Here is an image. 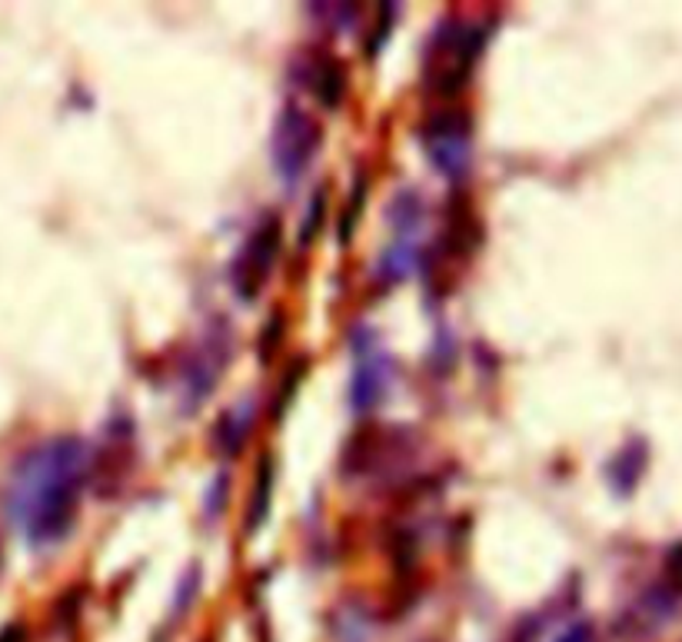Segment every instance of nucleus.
Masks as SVG:
<instances>
[{"label":"nucleus","instance_id":"f257e3e1","mask_svg":"<svg viewBox=\"0 0 682 642\" xmlns=\"http://www.w3.org/2000/svg\"><path fill=\"white\" fill-rule=\"evenodd\" d=\"M87 473V443L77 437L43 440L17 460L8 483V516L30 550H54L67 540Z\"/></svg>","mask_w":682,"mask_h":642},{"label":"nucleus","instance_id":"f03ea898","mask_svg":"<svg viewBox=\"0 0 682 642\" xmlns=\"http://www.w3.org/2000/svg\"><path fill=\"white\" fill-rule=\"evenodd\" d=\"M487 47V27L473 21H440L424 47V87L437 97H453L466 87L480 53Z\"/></svg>","mask_w":682,"mask_h":642},{"label":"nucleus","instance_id":"7ed1b4c3","mask_svg":"<svg viewBox=\"0 0 682 642\" xmlns=\"http://www.w3.org/2000/svg\"><path fill=\"white\" fill-rule=\"evenodd\" d=\"M424 150L440 177L450 184H459L473 164V121L459 106H446V111L427 117L424 130H419Z\"/></svg>","mask_w":682,"mask_h":642},{"label":"nucleus","instance_id":"20e7f679","mask_svg":"<svg viewBox=\"0 0 682 642\" xmlns=\"http://www.w3.org/2000/svg\"><path fill=\"white\" fill-rule=\"evenodd\" d=\"M320 143H324L320 124L313 121L303 106L287 103L277 114L274 134H270V156H274L277 177L283 184H296L310 171L313 156L320 153Z\"/></svg>","mask_w":682,"mask_h":642},{"label":"nucleus","instance_id":"39448f33","mask_svg":"<svg viewBox=\"0 0 682 642\" xmlns=\"http://www.w3.org/2000/svg\"><path fill=\"white\" fill-rule=\"evenodd\" d=\"M396 377V366L390 360V353L383 350L380 337L374 330L359 327L353 333V380H350V406L353 413H374Z\"/></svg>","mask_w":682,"mask_h":642},{"label":"nucleus","instance_id":"423d86ee","mask_svg":"<svg viewBox=\"0 0 682 642\" xmlns=\"http://www.w3.org/2000/svg\"><path fill=\"white\" fill-rule=\"evenodd\" d=\"M280 247H283V227L277 217L256 224V230L243 240L237 260L230 263V287L243 303H253L260 290L267 287L270 270L280 256Z\"/></svg>","mask_w":682,"mask_h":642},{"label":"nucleus","instance_id":"0eeeda50","mask_svg":"<svg viewBox=\"0 0 682 642\" xmlns=\"http://www.w3.org/2000/svg\"><path fill=\"white\" fill-rule=\"evenodd\" d=\"M230 350H233V343H230L227 327H210L203 333V340L190 350L187 366H184V380H180L187 403H190L187 410H197L200 400H206L217 390V380L230 360Z\"/></svg>","mask_w":682,"mask_h":642},{"label":"nucleus","instance_id":"6e6552de","mask_svg":"<svg viewBox=\"0 0 682 642\" xmlns=\"http://www.w3.org/2000/svg\"><path fill=\"white\" fill-rule=\"evenodd\" d=\"M306 84L313 90V97L320 100V106L327 111H337L346 97V67L333 58V53H317L310 64H306Z\"/></svg>","mask_w":682,"mask_h":642},{"label":"nucleus","instance_id":"1a4fd4ad","mask_svg":"<svg viewBox=\"0 0 682 642\" xmlns=\"http://www.w3.org/2000/svg\"><path fill=\"white\" fill-rule=\"evenodd\" d=\"M253 403L243 400L240 406L233 410H224L220 419L214 423V450L224 456V460H233L243 453L247 440H250V430H253Z\"/></svg>","mask_w":682,"mask_h":642},{"label":"nucleus","instance_id":"9d476101","mask_svg":"<svg viewBox=\"0 0 682 642\" xmlns=\"http://www.w3.org/2000/svg\"><path fill=\"white\" fill-rule=\"evenodd\" d=\"M419 263H424V247H419V240H393L377 263V284L383 290L400 287L403 280L413 277Z\"/></svg>","mask_w":682,"mask_h":642},{"label":"nucleus","instance_id":"9b49d317","mask_svg":"<svg viewBox=\"0 0 682 642\" xmlns=\"http://www.w3.org/2000/svg\"><path fill=\"white\" fill-rule=\"evenodd\" d=\"M387 224L393 230V240H419V230L427 224V203L416 190H400L387 203Z\"/></svg>","mask_w":682,"mask_h":642},{"label":"nucleus","instance_id":"f8f14e48","mask_svg":"<svg viewBox=\"0 0 682 642\" xmlns=\"http://www.w3.org/2000/svg\"><path fill=\"white\" fill-rule=\"evenodd\" d=\"M270 500H274V460L264 456V463L256 466L253 476V493H250V506H247V532H253L267 523L270 516Z\"/></svg>","mask_w":682,"mask_h":642},{"label":"nucleus","instance_id":"ddd939ff","mask_svg":"<svg viewBox=\"0 0 682 642\" xmlns=\"http://www.w3.org/2000/svg\"><path fill=\"white\" fill-rule=\"evenodd\" d=\"M324 213H327V190L320 187L317 193H313V200H310V206H306V213H303V224H300V247H310V240L320 234V227H324Z\"/></svg>","mask_w":682,"mask_h":642},{"label":"nucleus","instance_id":"4468645a","mask_svg":"<svg viewBox=\"0 0 682 642\" xmlns=\"http://www.w3.org/2000/svg\"><path fill=\"white\" fill-rule=\"evenodd\" d=\"M224 503H227V476L220 473L214 479V487H206V496H203V516L210 523H217L224 516Z\"/></svg>","mask_w":682,"mask_h":642},{"label":"nucleus","instance_id":"2eb2a0df","mask_svg":"<svg viewBox=\"0 0 682 642\" xmlns=\"http://www.w3.org/2000/svg\"><path fill=\"white\" fill-rule=\"evenodd\" d=\"M197 590H200V569L197 566H190L187 569V576L180 579V586H177V600H174V613H187L190 609V603L197 600Z\"/></svg>","mask_w":682,"mask_h":642},{"label":"nucleus","instance_id":"dca6fc26","mask_svg":"<svg viewBox=\"0 0 682 642\" xmlns=\"http://www.w3.org/2000/svg\"><path fill=\"white\" fill-rule=\"evenodd\" d=\"M280 333H283V316H274L270 324H267V337H264V343H256V350L264 353V360H270V356H274V350H277V343H280Z\"/></svg>","mask_w":682,"mask_h":642},{"label":"nucleus","instance_id":"f3484780","mask_svg":"<svg viewBox=\"0 0 682 642\" xmlns=\"http://www.w3.org/2000/svg\"><path fill=\"white\" fill-rule=\"evenodd\" d=\"M553 642H596L593 626L590 622H572L569 629H563Z\"/></svg>","mask_w":682,"mask_h":642},{"label":"nucleus","instance_id":"a211bd4d","mask_svg":"<svg viewBox=\"0 0 682 642\" xmlns=\"http://www.w3.org/2000/svg\"><path fill=\"white\" fill-rule=\"evenodd\" d=\"M0 642H24V629L21 626L4 629V632H0Z\"/></svg>","mask_w":682,"mask_h":642}]
</instances>
